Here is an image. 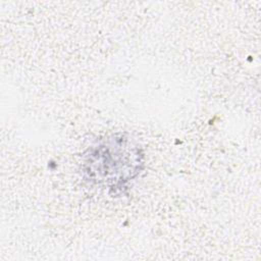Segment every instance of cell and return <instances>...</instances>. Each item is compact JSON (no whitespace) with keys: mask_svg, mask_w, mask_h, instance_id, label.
I'll return each instance as SVG.
<instances>
[{"mask_svg":"<svg viewBox=\"0 0 261 261\" xmlns=\"http://www.w3.org/2000/svg\"><path fill=\"white\" fill-rule=\"evenodd\" d=\"M132 143L124 138H120L117 142V147L112 144V139L107 143H102L93 149L90 154L88 162L90 163L89 168L86 172L90 175H95V179L98 181L107 180V182L121 184L129 179L125 174L127 173L130 177L138 173L139 165L141 161H133L130 159H137L134 157L129 159V155L139 152L138 148L133 146Z\"/></svg>","mask_w":261,"mask_h":261,"instance_id":"6da1fadb","label":"cell"}]
</instances>
